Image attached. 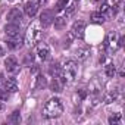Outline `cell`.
Masks as SVG:
<instances>
[{
  "label": "cell",
  "mask_w": 125,
  "mask_h": 125,
  "mask_svg": "<svg viewBox=\"0 0 125 125\" xmlns=\"http://www.w3.org/2000/svg\"><path fill=\"white\" fill-rule=\"evenodd\" d=\"M62 112H63V104H62L60 99L53 97L46 103V106L43 109V116L47 119H54V118L60 116Z\"/></svg>",
  "instance_id": "cell-1"
},
{
  "label": "cell",
  "mask_w": 125,
  "mask_h": 125,
  "mask_svg": "<svg viewBox=\"0 0 125 125\" xmlns=\"http://www.w3.org/2000/svg\"><path fill=\"white\" fill-rule=\"evenodd\" d=\"M41 32H43L41 31V24L40 22H32L28 27L27 34H25V43H27V46L32 47L35 43H38L40 38H41Z\"/></svg>",
  "instance_id": "cell-2"
},
{
  "label": "cell",
  "mask_w": 125,
  "mask_h": 125,
  "mask_svg": "<svg viewBox=\"0 0 125 125\" xmlns=\"http://www.w3.org/2000/svg\"><path fill=\"white\" fill-rule=\"evenodd\" d=\"M78 75V65L75 60H68L66 63L63 65V68H62V78H63L65 83H72L75 81Z\"/></svg>",
  "instance_id": "cell-3"
},
{
  "label": "cell",
  "mask_w": 125,
  "mask_h": 125,
  "mask_svg": "<svg viewBox=\"0 0 125 125\" xmlns=\"http://www.w3.org/2000/svg\"><path fill=\"white\" fill-rule=\"evenodd\" d=\"M84 31H85V25L83 22H75L72 25V28H71V35L81 40L84 37Z\"/></svg>",
  "instance_id": "cell-4"
},
{
  "label": "cell",
  "mask_w": 125,
  "mask_h": 125,
  "mask_svg": "<svg viewBox=\"0 0 125 125\" xmlns=\"http://www.w3.org/2000/svg\"><path fill=\"white\" fill-rule=\"evenodd\" d=\"M5 66H6L8 72H10V74H16L19 71V65H18V62H16V59L13 56H9L5 60Z\"/></svg>",
  "instance_id": "cell-5"
},
{
  "label": "cell",
  "mask_w": 125,
  "mask_h": 125,
  "mask_svg": "<svg viewBox=\"0 0 125 125\" xmlns=\"http://www.w3.org/2000/svg\"><path fill=\"white\" fill-rule=\"evenodd\" d=\"M6 19H8L9 22H13V24H21L22 13H21V10H19V9L13 8V9H10V10H9V13H8V16H6Z\"/></svg>",
  "instance_id": "cell-6"
},
{
  "label": "cell",
  "mask_w": 125,
  "mask_h": 125,
  "mask_svg": "<svg viewBox=\"0 0 125 125\" xmlns=\"http://www.w3.org/2000/svg\"><path fill=\"white\" fill-rule=\"evenodd\" d=\"M104 47L109 49L110 53L116 50V47H118V41H116V34H115V32H110V34L107 35V38L104 40Z\"/></svg>",
  "instance_id": "cell-7"
},
{
  "label": "cell",
  "mask_w": 125,
  "mask_h": 125,
  "mask_svg": "<svg viewBox=\"0 0 125 125\" xmlns=\"http://www.w3.org/2000/svg\"><path fill=\"white\" fill-rule=\"evenodd\" d=\"M6 43H8V47H9L10 50H16V49H19V47L22 46L24 40H22V37H19V34H18V35L9 37V38L6 40Z\"/></svg>",
  "instance_id": "cell-8"
},
{
  "label": "cell",
  "mask_w": 125,
  "mask_h": 125,
  "mask_svg": "<svg viewBox=\"0 0 125 125\" xmlns=\"http://www.w3.org/2000/svg\"><path fill=\"white\" fill-rule=\"evenodd\" d=\"M53 13L50 12V10H43L41 12V15H40V24L44 27V28H47L52 22H53Z\"/></svg>",
  "instance_id": "cell-9"
},
{
  "label": "cell",
  "mask_w": 125,
  "mask_h": 125,
  "mask_svg": "<svg viewBox=\"0 0 125 125\" xmlns=\"http://www.w3.org/2000/svg\"><path fill=\"white\" fill-rule=\"evenodd\" d=\"M60 77H54L53 80H52V83H50V90L53 91V93H60L62 90H63V84H65V81L63 80H59Z\"/></svg>",
  "instance_id": "cell-10"
},
{
  "label": "cell",
  "mask_w": 125,
  "mask_h": 125,
  "mask_svg": "<svg viewBox=\"0 0 125 125\" xmlns=\"http://www.w3.org/2000/svg\"><path fill=\"white\" fill-rule=\"evenodd\" d=\"M37 9H38V3L37 2H27L25 6H24V10H25V13L30 18H32L37 13Z\"/></svg>",
  "instance_id": "cell-11"
},
{
  "label": "cell",
  "mask_w": 125,
  "mask_h": 125,
  "mask_svg": "<svg viewBox=\"0 0 125 125\" xmlns=\"http://www.w3.org/2000/svg\"><path fill=\"white\" fill-rule=\"evenodd\" d=\"M37 54H38V57H40L41 60H46V59L49 57V54H50V49H49V46H47L46 43L38 44V47H37Z\"/></svg>",
  "instance_id": "cell-12"
},
{
  "label": "cell",
  "mask_w": 125,
  "mask_h": 125,
  "mask_svg": "<svg viewBox=\"0 0 125 125\" xmlns=\"http://www.w3.org/2000/svg\"><path fill=\"white\" fill-rule=\"evenodd\" d=\"M5 32H6L9 37L18 35V34H19V24H13V22H9V24L5 27Z\"/></svg>",
  "instance_id": "cell-13"
},
{
  "label": "cell",
  "mask_w": 125,
  "mask_h": 125,
  "mask_svg": "<svg viewBox=\"0 0 125 125\" xmlns=\"http://www.w3.org/2000/svg\"><path fill=\"white\" fill-rule=\"evenodd\" d=\"M49 74L54 78V77H60L62 75V66L57 63V62H53V63L49 66Z\"/></svg>",
  "instance_id": "cell-14"
},
{
  "label": "cell",
  "mask_w": 125,
  "mask_h": 125,
  "mask_svg": "<svg viewBox=\"0 0 125 125\" xmlns=\"http://www.w3.org/2000/svg\"><path fill=\"white\" fill-rule=\"evenodd\" d=\"M5 88H6L9 93L18 91V81H16L15 78H8L6 83H5Z\"/></svg>",
  "instance_id": "cell-15"
},
{
  "label": "cell",
  "mask_w": 125,
  "mask_h": 125,
  "mask_svg": "<svg viewBox=\"0 0 125 125\" xmlns=\"http://www.w3.org/2000/svg\"><path fill=\"white\" fill-rule=\"evenodd\" d=\"M53 22H54V28L56 30H63L66 27V18H54Z\"/></svg>",
  "instance_id": "cell-16"
},
{
  "label": "cell",
  "mask_w": 125,
  "mask_h": 125,
  "mask_svg": "<svg viewBox=\"0 0 125 125\" xmlns=\"http://www.w3.org/2000/svg\"><path fill=\"white\" fill-rule=\"evenodd\" d=\"M91 21H93L94 24H103V22L106 21V18H104V15H102L100 12H94V13L91 15Z\"/></svg>",
  "instance_id": "cell-17"
},
{
  "label": "cell",
  "mask_w": 125,
  "mask_h": 125,
  "mask_svg": "<svg viewBox=\"0 0 125 125\" xmlns=\"http://www.w3.org/2000/svg\"><path fill=\"white\" fill-rule=\"evenodd\" d=\"M46 85H47V81H46V78H44L43 75H38V77H37V83H35L34 88H35V90H41V88H44Z\"/></svg>",
  "instance_id": "cell-18"
},
{
  "label": "cell",
  "mask_w": 125,
  "mask_h": 125,
  "mask_svg": "<svg viewBox=\"0 0 125 125\" xmlns=\"http://www.w3.org/2000/svg\"><path fill=\"white\" fill-rule=\"evenodd\" d=\"M19 121H21V115H19L18 110H15L13 113H10L9 118H8V122H10V124H19Z\"/></svg>",
  "instance_id": "cell-19"
},
{
  "label": "cell",
  "mask_w": 125,
  "mask_h": 125,
  "mask_svg": "<svg viewBox=\"0 0 125 125\" xmlns=\"http://www.w3.org/2000/svg\"><path fill=\"white\" fill-rule=\"evenodd\" d=\"M104 72H106V75L109 77V78H113V75H115V65L113 63H107L106 66H104Z\"/></svg>",
  "instance_id": "cell-20"
},
{
  "label": "cell",
  "mask_w": 125,
  "mask_h": 125,
  "mask_svg": "<svg viewBox=\"0 0 125 125\" xmlns=\"http://www.w3.org/2000/svg\"><path fill=\"white\" fill-rule=\"evenodd\" d=\"M68 2H69V0H57V3H56V10H57V12L63 10V9L66 8Z\"/></svg>",
  "instance_id": "cell-21"
},
{
  "label": "cell",
  "mask_w": 125,
  "mask_h": 125,
  "mask_svg": "<svg viewBox=\"0 0 125 125\" xmlns=\"http://www.w3.org/2000/svg\"><path fill=\"white\" fill-rule=\"evenodd\" d=\"M116 97H118V90L110 91V93L106 96V103H112L113 100H116Z\"/></svg>",
  "instance_id": "cell-22"
},
{
  "label": "cell",
  "mask_w": 125,
  "mask_h": 125,
  "mask_svg": "<svg viewBox=\"0 0 125 125\" xmlns=\"http://www.w3.org/2000/svg\"><path fill=\"white\" fill-rule=\"evenodd\" d=\"M119 121H121V113H115V115H112L109 118V124L110 125H118Z\"/></svg>",
  "instance_id": "cell-23"
},
{
  "label": "cell",
  "mask_w": 125,
  "mask_h": 125,
  "mask_svg": "<svg viewBox=\"0 0 125 125\" xmlns=\"http://www.w3.org/2000/svg\"><path fill=\"white\" fill-rule=\"evenodd\" d=\"M88 53H90V50H88L87 47H85V49H80V50H77V56H78V59H85Z\"/></svg>",
  "instance_id": "cell-24"
},
{
  "label": "cell",
  "mask_w": 125,
  "mask_h": 125,
  "mask_svg": "<svg viewBox=\"0 0 125 125\" xmlns=\"http://www.w3.org/2000/svg\"><path fill=\"white\" fill-rule=\"evenodd\" d=\"M8 99H9V91H8L6 88H3V87H0V100L5 102V100H8Z\"/></svg>",
  "instance_id": "cell-25"
},
{
  "label": "cell",
  "mask_w": 125,
  "mask_h": 125,
  "mask_svg": "<svg viewBox=\"0 0 125 125\" xmlns=\"http://www.w3.org/2000/svg\"><path fill=\"white\" fill-rule=\"evenodd\" d=\"M32 60H34V56H32V53H28V54H27V57H25V63L28 65L30 62L32 63Z\"/></svg>",
  "instance_id": "cell-26"
},
{
  "label": "cell",
  "mask_w": 125,
  "mask_h": 125,
  "mask_svg": "<svg viewBox=\"0 0 125 125\" xmlns=\"http://www.w3.org/2000/svg\"><path fill=\"white\" fill-rule=\"evenodd\" d=\"M5 83H6V78L3 74H0V87H5Z\"/></svg>",
  "instance_id": "cell-27"
},
{
  "label": "cell",
  "mask_w": 125,
  "mask_h": 125,
  "mask_svg": "<svg viewBox=\"0 0 125 125\" xmlns=\"http://www.w3.org/2000/svg\"><path fill=\"white\" fill-rule=\"evenodd\" d=\"M3 54H5V49L0 46V56H3Z\"/></svg>",
  "instance_id": "cell-28"
},
{
  "label": "cell",
  "mask_w": 125,
  "mask_h": 125,
  "mask_svg": "<svg viewBox=\"0 0 125 125\" xmlns=\"http://www.w3.org/2000/svg\"><path fill=\"white\" fill-rule=\"evenodd\" d=\"M3 109H5V104H3V103H2V100H0V112H2V110H3Z\"/></svg>",
  "instance_id": "cell-29"
},
{
  "label": "cell",
  "mask_w": 125,
  "mask_h": 125,
  "mask_svg": "<svg viewBox=\"0 0 125 125\" xmlns=\"http://www.w3.org/2000/svg\"><path fill=\"white\" fill-rule=\"evenodd\" d=\"M37 3H38V5H44V3H46V0H37Z\"/></svg>",
  "instance_id": "cell-30"
},
{
  "label": "cell",
  "mask_w": 125,
  "mask_h": 125,
  "mask_svg": "<svg viewBox=\"0 0 125 125\" xmlns=\"http://www.w3.org/2000/svg\"><path fill=\"white\" fill-rule=\"evenodd\" d=\"M10 2H12V0H10Z\"/></svg>",
  "instance_id": "cell-31"
}]
</instances>
